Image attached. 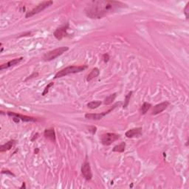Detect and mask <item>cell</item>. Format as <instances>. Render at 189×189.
<instances>
[{
    "label": "cell",
    "mask_w": 189,
    "mask_h": 189,
    "mask_svg": "<svg viewBox=\"0 0 189 189\" xmlns=\"http://www.w3.org/2000/svg\"><path fill=\"white\" fill-rule=\"evenodd\" d=\"M126 5L121 2L98 0L92 1L85 9L86 15L90 18H101L108 14L114 13L117 10L124 8Z\"/></svg>",
    "instance_id": "6da1fadb"
},
{
    "label": "cell",
    "mask_w": 189,
    "mask_h": 189,
    "mask_svg": "<svg viewBox=\"0 0 189 189\" xmlns=\"http://www.w3.org/2000/svg\"><path fill=\"white\" fill-rule=\"evenodd\" d=\"M88 67L87 65H81V66H70V67H65L64 69H62L61 70L58 71L55 75L54 78H61V77L66 76V75H70V74H75L81 72Z\"/></svg>",
    "instance_id": "7a4b0ae2"
},
{
    "label": "cell",
    "mask_w": 189,
    "mask_h": 189,
    "mask_svg": "<svg viewBox=\"0 0 189 189\" xmlns=\"http://www.w3.org/2000/svg\"><path fill=\"white\" fill-rule=\"evenodd\" d=\"M69 50L68 47H58L56 49L50 51V52L45 53V55L43 57V59L45 61H50L53 60L55 59L56 58H58V56L62 55L64 53L67 52Z\"/></svg>",
    "instance_id": "3957f363"
},
{
    "label": "cell",
    "mask_w": 189,
    "mask_h": 189,
    "mask_svg": "<svg viewBox=\"0 0 189 189\" xmlns=\"http://www.w3.org/2000/svg\"><path fill=\"white\" fill-rule=\"evenodd\" d=\"M53 3V1H45V2H42L41 3H40L39 5H37L36 8H34L32 11L27 13L26 15H25V17H26V18H29V17L33 16L36 15V14H39L40 12L45 10L46 8H47L48 7L50 6V5H52Z\"/></svg>",
    "instance_id": "277c9868"
},
{
    "label": "cell",
    "mask_w": 189,
    "mask_h": 189,
    "mask_svg": "<svg viewBox=\"0 0 189 189\" xmlns=\"http://www.w3.org/2000/svg\"><path fill=\"white\" fill-rule=\"evenodd\" d=\"M121 104H122V102L116 103L114 105H113V107H112L111 109H109V110H107V111H106V112H102V113H95V114H93V113H87V114H85V117L86 118H87V119L95 120V121L101 120V119H102L104 116L107 115V114H108L110 112L113 111V110H114V109L117 107V106L121 105Z\"/></svg>",
    "instance_id": "5b68a950"
},
{
    "label": "cell",
    "mask_w": 189,
    "mask_h": 189,
    "mask_svg": "<svg viewBox=\"0 0 189 189\" xmlns=\"http://www.w3.org/2000/svg\"><path fill=\"white\" fill-rule=\"evenodd\" d=\"M120 138H121L120 134H115V133H107V134H104L101 136V142L103 145L110 146Z\"/></svg>",
    "instance_id": "8992f818"
},
{
    "label": "cell",
    "mask_w": 189,
    "mask_h": 189,
    "mask_svg": "<svg viewBox=\"0 0 189 189\" xmlns=\"http://www.w3.org/2000/svg\"><path fill=\"white\" fill-rule=\"evenodd\" d=\"M81 173L83 177L87 180H91L92 178V172L91 166L87 160H85L81 166Z\"/></svg>",
    "instance_id": "52a82bcc"
},
{
    "label": "cell",
    "mask_w": 189,
    "mask_h": 189,
    "mask_svg": "<svg viewBox=\"0 0 189 189\" xmlns=\"http://www.w3.org/2000/svg\"><path fill=\"white\" fill-rule=\"evenodd\" d=\"M68 29H69V24L68 23H67L66 25L57 28V29L55 31V32L53 33V36L58 40H61L64 37L69 36V34L67 33V31H68Z\"/></svg>",
    "instance_id": "ba28073f"
},
{
    "label": "cell",
    "mask_w": 189,
    "mask_h": 189,
    "mask_svg": "<svg viewBox=\"0 0 189 189\" xmlns=\"http://www.w3.org/2000/svg\"><path fill=\"white\" fill-rule=\"evenodd\" d=\"M7 114H8V115L11 116V117H18V118H19L20 120L24 121V122H36V121H37V119L36 118H35V117H30V116H27V115H23V114L12 112H8Z\"/></svg>",
    "instance_id": "9c48e42d"
},
{
    "label": "cell",
    "mask_w": 189,
    "mask_h": 189,
    "mask_svg": "<svg viewBox=\"0 0 189 189\" xmlns=\"http://www.w3.org/2000/svg\"><path fill=\"white\" fill-rule=\"evenodd\" d=\"M170 105V103L168 101H164V102H162L160 104H157L152 109V113L151 114L152 115H156V114H158L160 113H161L162 112L164 111L165 109H166L167 107Z\"/></svg>",
    "instance_id": "30bf717a"
},
{
    "label": "cell",
    "mask_w": 189,
    "mask_h": 189,
    "mask_svg": "<svg viewBox=\"0 0 189 189\" xmlns=\"http://www.w3.org/2000/svg\"><path fill=\"white\" fill-rule=\"evenodd\" d=\"M142 127H137V128L131 129L128 130V131L126 132L125 135L126 137H128V138H132V137H140L142 134Z\"/></svg>",
    "instance_id": "8fae6325"
},
{
    "label": "cell",
    "mask_w": 189,
    "mask_h": 189,
    "mask_svg": "<svg viewBox=\"0 0 189 189\" xmlns=\"http://www.w3.org/2000/svg\"><path fill=\"white\" fill-rule=\"evenodd\" d=\"M22 60H23V57H20V58H15V59L11 60V61L7 62L6 64H2V65L0 66V70H5V69H8V68H10V67H14V66L19 64V63L21 62Z\"/></svg>",
    "instance_id": "7c38bea8"
},
{
    "label": "cell",
    "mask_w": 189,
    "mask_h": 189,
    "mask_svg": "<svg viewBox=\"0 0 189 189\" xmlns=\"http://www.w3.org/2000/svg\"><path fill=\"white\" fill-rule=\"evenodd\" d=\"M44 135L45 136L46 138H48L49 140H50L51 141L55 142V140H56V137H55V129H54L53 128L46 129L44 130Z\"/></svg>",
    "instance_id": "4fadbf2b"
},
{
    "label": "cell",
    "mask_w": 189,
    "mask_h": 189,
    "mask_svg": "<svg viewBox=\"0 0 189 189\" xmlns=\"http://www.w3.org/2000/svg\"><path fill=\"white\" fill-rule=\"evenodd\" d=\"M16 140H9L8 142H7L6 144H5L4 145H2L0 146V151H1V152H4V151H6L11 149V148L16 145Z\"/></svg>",
    "instance_id": "5bb4252c"
},
{
    "label": "cell",
    "mask_w": 189,
    "mask_h": 189,
    "mask_svg": "<svg viewBox=\"0 0 189 189\" xmlns=\"http://www.w3.org/2000/svg\"><path fill=\"white\" fill-rule=\"evenodd\" d=\"M100 75V70L97 67H95L92 70V71L90 72V73H89V75L87 77V81L90 82L92 80L94 79L95 78H97L98 75Z\"/></svg>",
    "instance_id": "9a60e30c"
},
{
    "label": "cell",
    "mask_w": 189,
    "mask_h": 189,
    "mask_svg": "<svg viewBox=\"0 0 189 189\" xmlns=\"http://www.w3.org/2000/svg\"><path fill=\"white\" fill-rule=\"evenodd\" d=\"M126 149V143L125 142H122L119 145H117L113 148L112 151L113 152H118V153H123Z\"/></svg>",
    "instance_id": "2e32d148"
},
{
    "label": "cell",
    "mask_w": 189,
    "mask_h": 189,
    "mask_svg": "<svg viewBox=\"0 0 189 189\" xmlns=\"http://www.w3.org/2000/svg\"><path fill=\"white\" fill-rule=\"evenodd\" d=\"M116 97H117V93H113V94L110 95L109 96L107 97L104 101V105H110L114 102V101L115 100Z\"/></svg>",
    "instance_id": "e0dca14e"
},
{
    "label": "cell",
    "mask_w": 189,
    "mask_h": 189,
    "mask_svg": "<svg viewBox=\"0 0 189 189\" xmlns=\"http://www.w3.org/2000/svg\"><path fill=\"white\" fill-rule=\"evenodd\" d=\"M151 107V104H149V103L148 102H144V104H143V105L141 106V107H140V113H141L142 114H146V112L150 109Z\"/></svg>",
    "instance_id": "ac0fdd59"
},
{
    "label": "cell",
    "mask_w": 189,
    "mask_h": 189,
    "mask_svg": "<svg viewBox=\"0 0 189 189\" xmlns=\"http://www.w3.org/2000/svg\"><path fill=\"white\" fill-rule=\"evenodd\" d=\"M101 104H102V102L100 101H91V102L87 104V107L91 109H97L98 107H99L101 105Z\"/></svg>",
    "instance_id": "d6986e66"
},
{
    "label": "cell",
    "mask_w": 189,
    "mask_h": 189,
    "mask_svg": "<svg viewBox=\"0 0 189 189\" xmlns=\"http://www.w3.org/2000/svg\"><path fill=\"white\" fill-rule=\"evenodd\" d=\"M132 93H133V92L131 91V92H129L126 95L125 100H124V105H123V108L124 109H126L127 107H128L129 104L130 98H131Z\"/></svg>",
    "instance_id": "ffe728a7"
},
{
    "label": "cell",
    "mask_w": 189,
    "mask_h": 189,
    "mask_svg": "<svg viewBox=\"0 0 189 189\" xmlns=\"http://www.w3.org/2000/svg\"><path fill=\"white\" fill-rule=\"evenodd\" d=\"M53 85H54V83L53 82H50L49 84H47V86L45 87V88H44V91H43L42 94H41L43 95V96H44L45 95H47V93H48V92H49L50 88L51 87H53Z\"/></svg>",
    "instance_id": "44dd1931"
},
{
    "label": "cell",
    "mask_w": 189,
    "mask_h": 189,
    "mask_svg": "<svg viewBox=\"0 0 189 189\" xmlns=\"http://www.w3.org/2000/svg\"><path fill=\"white\" fill-rule=\"evenodd\" d=\"M184 14L185 15L186 19H188V14H189V2H188L185 8L184 9Z\"/></svg>",
    "instance_id": "7402d4cb"
},
{
    "label": "cell",
    "mask_w": 189,
    "mask_h": 189,
    "mask_svg": "<svg viewBox=\"0 0 189 189\" xmlns=\"http://www.w3.org/2000/svg\"><path fill=\"white\" fill-rule=\"evenodd\" d=\"M88 130L90 132L92 133V134H95V133H96L97 128L95 126H90L88 128Z\"/></svg>",
    "instance_id": "603a6c76"
},
{
    "label": "cell",
    "mask_w": 189,
    "mask_h": 189,
    "mask_svg": "<svg viewBox=\"0 0 189 189\" xmlns=\"http://www.w3.org/2000/svg\"><path fill=\"white\" fill-rule=\"evenodd\" d=\"M2 174H8V175H11L13 176V177H15V174L12 172V171H9V170H2Z\"/></svg>",
    "instance_id": "cb8c5ba5"
},
{
    "label": "cell",
    "mask_w": 189,
    "mask_h": 189,
    "mask_svg": "<svg viewBox=\"0 0 189 189\" xmlns=\"http://www.w3.org/2000/svg\"><path fill=\"white\" fill-rule=\"evenodd\" d=\"M109 58H110V56L108 53H105L103 55V59H104V61L105 63L108 62L109 60Z\"/></svg>",
    "instance_id": "d4e9b609"
},
{
    "label": "cell",
    "mask_w": 189,
    "mask_h": 189,
    "mask_svg": "<svg viewBox=\"0 0 189 189\" xmlns=\"http://www.w3.org/2000/svg\"><path fill=\"white\" fill-rule=\"evenodd\" d=\"M38 72H33V73L32 75H30V76L28 77V78H27L26 81H28V80H29V79H31V78H34V77H37V76H38Z\"/></svg>",
    "instance_id": "484cf974"
},
{
    "label": "cell",
    "mask_w": 189,
    "mask_h": 189,
    "mask_svg": "<svg viewBox=\"0 0 189 189\" xmlns=\"http://www.w3.org/2000/svg\"><path fill=\"white\" fill-rule=\"evenodd\" d=\"M38 133H36V134H34L33 135V137L31 139V141H34L35 140H36V139L38 138Z\"/></svg>",
    "instance_id": "4316f807"
},
{
    "label": "cell",
    "mask_w": 189,
    "mask_h": 189,
    "mask_svg": "<svg viewBox=\"0 0 189 189\" xmlns=\"http://www.w3.org/2000/svg\"><path fill=\"white\" fill-rule=\"evenodd\" d=\"M30 35H31V32H27V33H25L22 34L21 36H30Z\"/></svg>",
    "instance_id": "83f0119b"
},
{
    "label": "cell",
    "mask_w": 189,
    "mask_h": 189,
    "mask_svg": "<svg viewBox=\"0 0 189 189\" xmlns=\"http://www.w3.org/2000/svg\"><path fill=\"white\" fill-rule=\"evenodd\" d=\"M38 151H39V149L38 148H36V149H35V154H38Z\"/></svg>",
    "instance_id": "f1b7e54d"
},
{
    "label": "cell",
    "mask_w": 189,
    "mask_h": 189,
    "mask_svg": "<svg viewBox=\"0 0 189 189\" xmlns=\"http://www.w3.org/2000/svg\"><path fill=\"white\" fill-rule=\"evenodd\" d=\"M26 188V186H25V183H23L22 186H21V188Z\"/></svg>",
    "instance_id": "f546056e"
}]
</instances>
